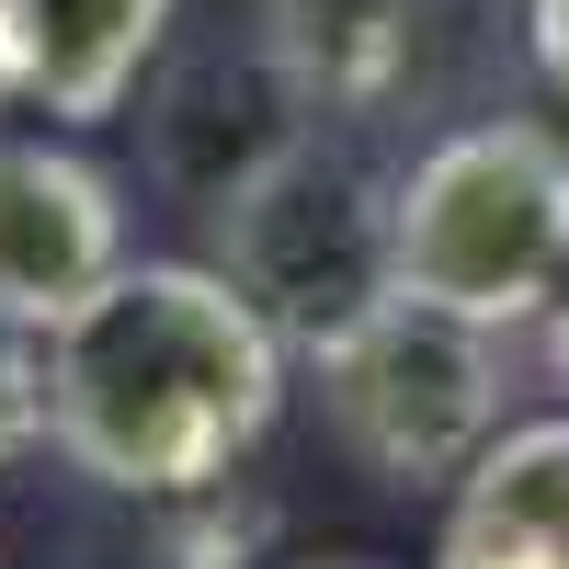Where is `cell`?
<instances>
[{
    "mask_svg": "<svg viewBox=\"0 0 569 569\" xmlns=\"http://www.w3.org/2000/svg\"><path fill=\"white\" fill-rule=\"evenodd\" d=\"M114 262H126L114 171L58 149V137H12L0 126V319L58 330Z\"/></svg>",
    "mask_w": 569,
    "mask_h": 569,
    "instance_id": "7",
    "label": "cell"
},
{
    "mask_svg": "<svg viewBox=\"0 0 569 569\" xmlns=\"http://www.w3.org/2000/svg\"><path fill=\"white\" fill-rule=\"evenodd\" d=\"M525 46H536V80L569 103V0H525Z\"/></svg>",
    "mask_w": 569,
    "mask_h": 569,
    "instance_id": "11",
    "label": "cell"
},
{
    "mask_svg": "<svg viewBox=\"0 0 569 569\" xmlns=\"http://www.w3.org/2000/svg\"><path fill=\"white\" fill-rule=\"evenodd\" d=\"M569 273V137L536 114H479L388 182V284L445 319H547Z\"/></svg>",
    "mask_w": 569,
    "mask_h": 569,
    "instance_id": "2",
    "label": "cell"
},
{
    "mask_svg": "<svg viewBox=\"0 0 569 569\" xmlns=\"http://www.w3.org/2000/svg\"><path fill=\"white\" fill-rule=\"evenodd\" d=\"M284 410V330L228 262H114L46 330V433L114 501H206Z\"/></svg>",
    "mask_w": 569,
    "mask_h": 569,
    "instance_id": "1",
    "label": "cell"
},
{
    "mask_svg": "<svg viewBox=\"0 0 569 569\" xmlns=\"http://www.w3.org/2000/svg\"><path fill=\"white\" fill-rule=\"evenodd\" d=\"M308 137H319V91L273 58V34L240 46V58H194V69L160 91V114H149L160 182L194 217H228L240 194H262Z\"/></svg>",
    "mask_w": 569,
    "mask_h": 569,
    "instance_id": "5",
    "label": "cell"
},
{
    "mask_svg": "<svg viewBox=\"0 0 569 569\" xmlns=\"http://www.w3.org/2000/svg\"><path fill=\"white\" fill-rule=\"evenodd\" d=\"M0 103H23V46H12V0H0Z\"/></svg>",
    "mask_w": 569,
    "mask_h": 569,
    "instance_id": "13",
    "label": "cell"
},
{
    "mask_svg": "<svg viewBox=\"0 0 569 569\" xmlns=\"http://www.w3.org/2000/svg\"><path fill=\"white\" fill-rule=\"evenodd\" d=\"M319 410L342 456L388 490H456L501 433V330L445 319L421 297H376L342 330H319Z\"/></svg>",
    "mask_w": 569,
    "mask_h": 569,
    "instance_id": "3",
    "label": "cell"
},
{
    "mask_svg": "<svg viewBox=\"0 0 569 569\" xmlns=\"http://www.w3.org/2000/svg\"><path fill=\"white\" fill-rule=\"evenodd\" d=\"M547 376H558V399H569V273H558V297H547Z\"/></svg>",
    "mask_w": 569,
    "mask_h": 569,
    "instance_id": "12",
    "label": "cell"
},
{
    "mask_svg": "<svg viewBox=\"0 0 569 569\" xmlns=\"http://www.w3.org/2000/svg\"><path fill=\"white\" fill-rule=\"evenodd\" d=\"M433 569H569V421H501L445 501Z\"/></svg>",
    "mask_w": 569,
    "mask_h": 569,
    "instance_id": "8",
    "label": "cell"
},
{
    "mask_svg": "<svg viewBox=\"0 0 569 569\" xmlns=\"http://www.w3.org/2000/svg\"><path fill=\"white\" fill-rule=\"evenodd\" d=\"M217 240H228V273L251 284V308L297 342H319V330H342L353 308L388 297V182L319 160V137H308L262 194L217 217Z\"/></svg>",
    "mask_w": 569,
    "mask_h": 569,
    "instance_id": "4",
    "label": "cell"
},
{
    "mask_svg": "<svg viewBox=\"0 0 569 569\" xmlns=\"http://www.w3.org/2000/svg\"><path fill=\"white\" fill-rule=\"evenodd\" d=\"M171 0H12V46H23V103L58 126H103L137 69L160 58Z\"/></svg>",
    "mask_w": 569,
    "mask_h": 569,
    "instance_id": "9",
    "label": "cell"
},
{
    "mask_svg": "<svg viewBox=\"0 0 569 569\" xmlns=\"http://www.w3.org/2000/svg\"><path fill=\"white\" fill-rule=\"evenodd\" d=\"M34 433H46V353H34L23 319H0V467H12Z\"/></svg>",
    "mask_w": 569,
    "mask_h": 569,
    "instance_id": "10",
    "label": "cell"
},
{
    "mask_svg": "<svg viewBox=\"0 0 569 569\" xmlns=\"http://www.w3.org/2000/svg\"><path fill=\"white\" fill-rule=\"evenodd\" d=\"M490 0H262L273 58L319 91V114H388L433 103L467 69Z\"/></svg>",
    "mask_w": 569,
    "mask_h": 569,
    "instance_id": "6",
    "label": "cell"
}]
</instances>
